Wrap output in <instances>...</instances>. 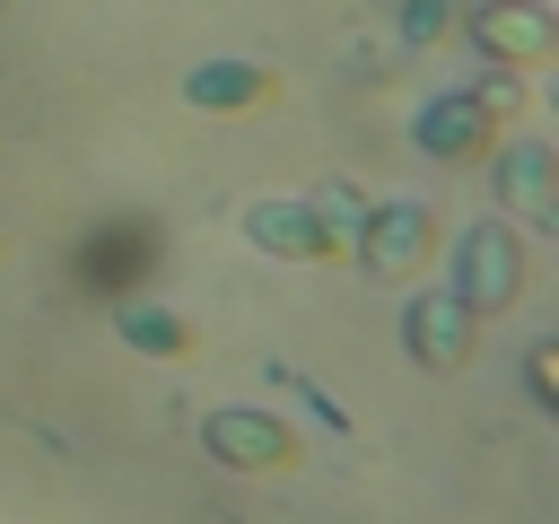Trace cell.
Returning a JSON list of instances; mask_svg holds the SVG:
<instances>
[{
	"label": "cell",
	"mask_w": 559,
	"mask_h": 524,
	"mask_svg": "<svg viewBox=\"0 0 559 524\" xmlns=\"http://www.w3.org/2000/svg\"><path fill=\"white\" fill-rule=\"evenodd\" d=\"M411 140H419V157H445V166L489 157V140H498V96H489V87H445V96H428V105L411 114Z\"/></svg>",
	"instance_id": "6da1fadb"
},
{
	"label": "cell",
	"mask_w": 559,
	"mask_h": 524,
	"mask_svg": "<svg viewBox=\"0 0 559 524\" xmlns=\"http://www.w3.org/2000/svg\"><path fill=\"white\" fill-rule=\"evenodd\" d=\"M498 183H507V201H515L533 227H550V218H559V201H550V148L515 140V148L498 157Z\"/></svg>",
	"instance_id": "9c48e42d"
},
{
	"label": "cell",
	"mask_w": 559,
	"mask_h": 524,
	"mask_svg": "<svg viewBox=\"0 0 559 524\" xmlns=\"http://www.w3.org/2000/svg\"><path fill=\"white\" fill-rule=\"evenodd\" d=\"M550 0H480V17H472V44L489 52V61H542L550 52Z\"/></svg>",
	"instance_id": "52a82bcc"
},
{
	"label": "cell",
	"mask_w": 559,
	"mask_h": 524,
	"mask_svg": "<svg viewBox=\"0 0 559 524\" xmlns=\"http://www.w3.org/2000/svg\"><path fill=\"white\" fill-rule=\"evenodd\" d=\"M472 332H480V314H472L454 288H419V297L402 306V349H411L419 367H463V358H472Z\"/></svg>",
	"instance_id": "277c9868"
},
{
	"label": "cell",
	"mask_w": 559,
	"mask_h": 524,
	"mask_svg": "<svg viewBox=\"0 0 559 524\" xmlns=\"http://www.w3.org/2000/svg\"><path fill=\"white\" fill-rule=\"evenodd\" d=\"M245 245L271 262H332V227L314 218V201H245Z\"/></svg>",
	"instance_id": "5b68a950"
},
{
	"label": "cell",
	"mask_w": 559,
	"mask_h": 524,
	"mask_svg": "<svg viewBox=\"0 0 559 524\" xmlns=\"http://www.w3.org/2000/svg\"><path fill=\"white\" fill-rule=\"evenodd\" d=\"M114 341L140 349V358H183V349H192V323H183L175 306H122V314H114Z\"/></svg>",
	"instance_id": "30bf717a"
},
{
	"label": "cell",
	"mask_w": 559,
	"mask_h": 524,
	"mask_svg": "<svg viewBox=\"0 0 559 524\" xmlns=\"http://www.w3.org/2000/svg\"><path fill=\"white\" fill-rule=\"evenodd\" d=\"M445 26H454V0H402V35L411 44H437Z\"/></svg>",
	"instance_id": "7c38bea8"
},
{
	"label": "cell",
	"mask_w": 559,
	"mask_h": 524,
	"mask_svg": "<svg viewBox=\"0 0 559 524\" xmlns=\"http://www.w3.org/2000/svg\"><path fill=\"white\" fill-rule=\"evenodd\" d=\"M201 454H218L227 472H280L297 463V428L280 410H245V402H218L201 419Z\"/></svg>",
	"instance_id": "3957f363"
},
{
	"label": "cell",
	"mask_w": 559,
	"mask_h": 524,
	"mask_svg": "<svg viewBox=\"0 0 559 524\" xmlns=\"http://www.w3.org/2000/svg\"><path fill=\"white\" fill-rule=\"evenodd\" d=\"M515 288H524V245H515L498 218H480V227L454 245V297H463L472 314H507Z\"/></svg>",
	"instance_id": "7a4b0ae2"
},
{
	"label": "cell",
	"mask_w": 559,
	"mask_h": 524,
	"mask_svg": "<svg viewBox=\"0 0 559 524\" xmlns=\"http://www.w3.org/2000/svg\"><path fill=\"white\" fill-rule=\"evenodd\" d=\"M524 376H533V402L550 410V402H559V384H550V376H559V367H550V349H533V367H524Z\"/></svg>",
	"instance_id": "4fadbf2b"
},
{
	"label": "cell",
	"mask_w": 559,
	"mask_h": 524,
	"mask_svg": "<svg viewBox=\"0 0 559 524\" xmlns=\"http://www.w3.org/2000/svg\"><path fill=\"white\" fill-rule=\"evenodd\" d=\"M271 96H280V79L262 61H201L183 79V105H201V114H262Z\"/></svg>",
	"instance_id": "ba28073f"
},
{
	"label": "cell",
	"mask_w": 559,
	"mask_h": 524,
	"mask_svg": "<svg viewBox=\"0 0 559 524\" xmlns=\"http://www.w3.org/2000/svg\"><path fill=\"white\" fill-rule=\"evenodd\" d=\"M358 262L367 271H411V262H428V245H437V218H428V201H367V218H358Z\"/></svg>",
	"instance_id": "8992f818"
},
{
	"label": "cell",
	"mask_w": 559,
	"mask_h": 524,
	"mask_svg": "<svg viewBox=\"0 0 559 524\" xmlns=\"http://www.w3.org/2000/svg\"><path fill=\"white\" fill-rule=\"evenodd\" d=\"M314 218H323V227H332V245L349 253V236H358V218H367V201H358L349 183H323V192H314Z\"/></svg>",
	"instance_id": "8fae6325"
}]
</instances>
